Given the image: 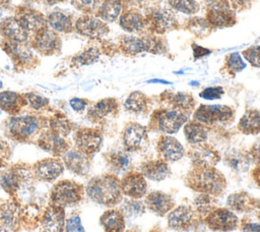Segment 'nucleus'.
<instances>
[{
	"instance_id": "nucleus-17",
	"label": "nucleus",
	"mask_w": 260,
	"mask_h": 232,
	"mask_svg": "<svg viewBox=\"0 0 260 232\" xmlns=\"http://www.w3.org/2000/svg\"><path fill=\"white\" fill-rule=\"evenodd\" d=\"M157 153L159 159L166 162H177L185 155V149L182 143L171 135H161L157 140Z\"/></svg>"
},
{
	"instance_id": "nucleus-6",
	"label": "nucleus",
	"mask_w": 260,
	"mask_h": 232,
	"mask_svg": "<svg viewBox=\"0 0 260 232\" xmlns=\"http://www.w3.org/2000/svg\"><path fill=\"white\" fill-rule=\"evenodd\" d=\"M41 128V121L32 115L14 116L7 122V130L18 140H26L34 136Z\"/></svg>"
},
{
	"instance_id": "nucleus-11",
	"label": "nucleus",
	"mask_w": 260,
	"mask_h": 232,
	"mask_svg": "<svg viewBox=\"0 0 260 232\" xmlns=\"http://www.w3.org/2000/svg\"><path fill=\"white\" fill-rule=\"evenodd\" d=\"M74 30L81 36L90 39H101L109 32L108 24L90 14H84L74 22Z\"/></svg>"
},
{
	"instance_id": "nucleus-22",
	"label": "nucleus",
	"mask_w": 260,
	"mask_h": 232,
	"mask_svg": "<svg viewBox=\"0 0 260 232\" xmlns=\"http://www.w3.org/2000/svg\"><path fill=\"white\" fill-rule=\"evenodd\" d=\"M43 232H63L65 227L64 210L58 206L47 209L41 220Z\"/></svg>"
},
{
	"instance_id": "nucleus-13",
	"label": "nucleus",
	"mask_w": 260,
	"mask_h": 232,
	"mask_svg": "<svg viewBox=\"0 0 260 232\" xmlns=\"http://www.w3.org/2000/svg\"><path fill=\"white\" fill-rule=\"evenodd\" d=\"M16 18L20 21V23L29 36H35L48 27L47 17L44 16V14L40 11L31 8H18L16 12Z\"/></svg>"
},
{
	"instance_id": "nucleus-4",
	"label": "nucleus",
	"mask_w": 260,
	"mask_h": 232,
	"mask_svg": "<svg viewBox=\"0 0 260 232\" xmlns=\"http://www.w3.org/2000/svg\"><path fill=\"white\" fill-rule=\"evenodd\" d=\"M235 117V111L226 105H200L193 114V119L203 125L229 123Z\"/></svg>"
},
{
	"instance_id": "nucleus-28",
	"label": "nucleus",
	"mask_w": 260,
	"mask_h": 232,
	"mask_svg": "<svg viewBox=\"0 0 260 232\" xmlns=\"http://www.w3.org/2000/svg\"><path fill=\"white\" fill-rule=\"evenodd\" d=\"M119 24L125 32L137 34L146 27V19L137 10L128 9L120 15Z\"/></svg>"
},
{
	"instance_id": "nucleus-49",
	"label": "nucleus",
	"mask_w": 260,
	"mask_h": 232,
	"mask_svg": "<svg viewBox=\"0 0 260 232\" xmlns=\"http://www.w3.org/2000/svg\"><path fill=\"white\" fill-rule=\"evenodd\" d=\"M195 208L199 214L202 215H207L210 213L214 208H213V202H212V197L209 194L201 193L196 199H195Z\"/></svg>"
},
{
	"instance_id": "nucleus-63",
	"label": "nucleus",
	"mask_w": 260,
	"mask_h": 232,
	"mask_svg": "<svg viewBox=\"0 0 260 232\" xmlns=\"http://www.w3.org/2000/svg\"><path fill=\"white\" fill-rule=\"evenodd\" d=\"M149 82H161V83H169L168 81L160 80V79H152V80H149Z\"/></svg>"
},
{
	"instance_id": "nucleus-5",
	"label": "nucleus",
	"mask_w": 260,
	"mask_h": 232,
	"mask_svg": "<svg viewBox=\"0 0 260 232\" xmlns=\"http://www.w3.org/2000/svg\"><path fill=\"white\" fill-rule=\"evenodd\" d=\"M82 197V187L71 180L58 182L52 189L51 199L54 206L61 208L73 206L80 201Z\"/></svg>"
},
{
	"instance_id": "nucleus-15",
	"label": "nucleus",
	"mask_w": 260,
	"mask_h": 232,
	"mask_svg": "<svg viewBox=\"0 0 260 232\" xmlns=\"http://www.w3.org/2000/svg\"><path fill=\"white\" fill-rule=\"evenodd\" d=\"M189 157L193 167H214L221 158L214 148L205 142L193 146L189 151Z\"/></svg>"
},
{
	"instance_id": "nucleus-7",
	"label": "nucleus",
	"mask_w": 260,
	"mask_h": 232,
	"mask_svg": "<svg viewBox=\"0 0 260 232\" xmlns=\"http://www.w3.org/2000/svg\"><path fill=\"white\" fill-rule=\"evenodd\" d=\"M122 141L125 151L142 152L148 146V129L137 122H129L123 129Z\"/></svg>"
},
{
	"instance_id": "nucleus-43",
	"label": "nucleus",
	"mask_w": 260,
	"mask_h": 232,
	"mask_svg": "<svg viewBox=\"0 0 260 232\" xmlns=\"http://www.w3.org/2000/svg\"><path fill=\"white\" fill-rule=\"evenodd\" d=\"M187 27L189 31H191V33H193L194 35L200 38L209 35V33L213 30V27L207 21L206 18H200V17L191 18L187 23Z\"/></svg>"
},
{
	"instance_id": "nucleus-23",
	"label": "nucleus",
	"mask_w": 260,
	"mask_h": 232,
	"mask_svg": "<svg viewBox=\"0 0 260 232\" xmlns=\"http://www.w3.org/2000/svg\"><path fill=\"white\" fill-rule=\"evenodd\" d=\"M193 219L194 211L188 206H179L174 208L170 211L167 217L169 227L177 231L188 229L191 226Z\"/></svg>"
},
{
	"instance_id": "nucleus-39",
	"label": "nucleus",
	"mask_w": 260,
	"mask_h": 232,
	"mask_svg": "<svg viewBox=\"0 0 260 232\" xmlns=\"http://www.w3.org/2000/svg\"><path fill=\"white\" fill-rule=\"evenodd\" d=\"M238 128L244 134L260 133V111L256 109L246 111L238 123Z\"/></svg>"
},
{
	"instance_id": "nucleus-37",
	"label": "nucleus",
	"mask_w": 260,
	"mask_h": 232,
	"mask_svg": "<svg viewBox=\"0 0 260 232\" xmlns=\"http://www.w3.org/2000/svg\"><path fill=\"white\" fill-rule=\"evenodd\" d=\"M107 163L109 168L115 174L126 173L131 165V158L127 151L111 152L107 155Z\"/></svg>"
},
{
	"instance_id": "nucleus-41",
	"label": "nucleus",
	"mask_w": 260,
	"mask_h": 232,
	"mask_svg": "<svg viewBox=\"0 0 260 232\" xmlns=\"http://www.w3.org/2000/svg\"><path fill=\"white\" fill-rule=\"evenodd\" d=\"M23 180V175L16 169H10L3 172L0 175V185L7 193H15L21 182Z\"/></svg>"
},
{
	"instance_id": "nucleus-2",
	"label": "nucleus",
	"mask_w": 260,
	"mask_h": 232,
	"mask_svg": "<svg viewBox=\"0 0 260 232\" xmlns=\"http://www.w3.org/2000/svg\"><path fill=\"white\" fill-rule=\"evenodd\" d=\"M87 196L94 202L104 206H114L122 199L121 182L114 174L92 178L86 186Z\"/></svg>"
},
{
	"instance_id": "nucleus-16",
	"label": "nucleus",
	"mask_w": 260,
	"mask_h": 232,
	"mask_svg": "<svg viewBox=\"0 0 260 232\" xmlns=\"http://www.w3.org/2000/svg\"><path fill=\"white\" fill-rule=\"evenodd\" d=\"M75 144L77 150L89 156L100 151L103 144V135L96 129L82 128L75 134Z\"/></svg>"
},
{
	"instance_id": "nucleus-34",
	"label": "nucleus",
	"mask_w": 260,
	"mask_h": 232,
	"mask_svg": "<svg viewBox=\"0 0 260 232\" xmlns=\"http://www.w3.org/2000/svg\"><path fill=\"white\" fill-rule=\"evenodd\" d=\"M48 26L56 33L68 34L74 30V22L72 17L62 11L51 12L47 16Z\"/></svg>"
},
{
	"instance_id": "nucleus-31",
	"label": "nucleus",
	"mask_w": 260,
	"mask_h": 232,
	"mask_svg": "<svg viewBox=\"0 0 260 232\" xmlns=\"http://www.w3.org/2000/svg\"><path fill=\"white\" fill-rule=\"evenodd\" d=\"M119 47L124 54L129 56H134L142 52H148L147 36L142 38L135 36H123L120 39Z\"/></svg>"
},
{
	"instance_id": "nucleus-26",
	"label": "nucleus",
	"mask_w": 260,
	"mask_h": 232,
	"mask_svg": "<svg viewBox=\"0 0 260 232\" xmlns=\"http://www.w3.org/2000/svg\"><path fill=\"white\" fill-rule=\"evenodd\" d=\"M141 174L151 181H162L171 174L168 162L162 159L150 160L141 164Z\"/></svg>"
},
{
	"instance_id": "nucleus-40",
	"label": "nucleus",
	"mask_w": 260,
	"mask_h": 232,
	"mask_svg": "<svg viewBox=\"0 0 260 232\" xmlns=\"http://www.w3.org/2000/svg\"><path fill=\"white\" fill-rule=\"evenodd\" d=\"M149 105H150L149 98L145 94L139 91H135V92H132L125 100L124 108L126 111L130 113L142 114L148 110Z\"/></svg>"
},
{
	"instance_id": "nucleus-36",
	"label": "nucleus",
	"mask_w": 260,
	"mask_h": 232,
	"mask_svg": "<svg viewBox=\"0 0 260 232\" xmlns=\"http://www.w3.org/2000/svg\"><path fill=\"white\" fill-rule=\"evenodd\" d=\"M184 134L187 141L192 146L204 143L208 137V131L205 125L195 120L184 124Z\"/></svg>"
},
{
	"instance_id": "nucleus-20",
	"label": "nucleus",
	"mask_w": 260,
	"mask_h": 232,
	"mask_svg": "<svg viewBox=\"0 0 260 232\" xmlns=\"http://www.w3.org/2000/svg\"><path fill=\"white\" fill-rule=\"evenodd\" d=\"M64 170L61 161L57 159H45L34 165V175L41 181H53L59 177Z\"/></svg>"
},
{
	"instance_id": "nucleus-56",
	"label": "nucleus",
	"mask_w": 260,
	"mask_h": 232,
	"mask_svg": "<svg viewBox=\"0 0 260 232\" xmlns=\"http://www.w3.org/2000/svg\"><path fill=\"white\" fill-rule=\"evenodd\" d=\"M69 104H70V107L74 111L80 112V111H83L85 109V107L87 106V101L84 99H80V98H73L70 100Z\"/></svg>"
},
{
	"instance_id": "nucleus-55",
	"label": "nucleus",
	"mask_w": 260,
	"mask_h": 232,
	"mask_svg": "<svg viewBox=\"0 0 260 232\" xmlns=\"http://www.w3.org/2000/svg\"><path fill=\"white\" fill-rule=\"evenodd\" d=\"M249 155L257 165H260V139L256 140L250 149Z\"/></svg>"
},
{
	"instance_id": "nucleus-27",
	"label": "nucleus",
	"mask_w": 260,
	"mask_h": 232,
	"mask_svg": "<svg viewBox=\"0 0 260 232\" xmlns=\"http://www.w3.org/2000/svg\"><path fill=\"white\" fill-rule=\"evenodd\" d=\"M119 110V103L115 98H106L98 101L88 109V117L92 121H101L115 115Z\"/></svg>"
},
{
	"instance_id": "nucleus-60",
	"label": "nucleus",
	"mask_w": 260,
	"mask_h": 232,
	"mask_svg": "<svg viewBox=\"0 0 260 232\" xmlns=\"http://www.w3.org/2000/svg\"><path fill=\"white\" fill-rule=\"evenodd\" d=\"M129 2H131L133 5H143L145 4L148 0H127Z\"/></svg>"
},
{
	"instance_id": "nucleus-64",
	"label": "nucleus",
	"mask_w": 260,
	"mask_h": 232,
	"mask_svg": "<svg viewBox=\"0 0 260 232\" xmlns=\"http://www.w3.org/2000/svg\"><path fill=\"white\" fill-rule=\"evenodd\" d=\"M1 86H2V82L0 81V89H1Z\"/></svg>"
},
{
	"instance_id": "nucleus-38",
	"label": "nucleus",
	"mask_w": 260,
	"mask_h": 232,
	"mask_svg": "<svg viewBox=\"0 0 260 232\" xmlns=\"http://www.w3.org/2000/svg\"><path fill=\"white\" fill-rule=\"evenodd\" d=\"M24 105V97L20 94L11 91H4L0 93V108L3 111L9 114H16Z\"/></svg>"
},
{
	"instance_id": "nucleus-52",
	"label": "nucleus",
	"mask_w": 260,
	"mask_h": 232,
	"mask_svg": "<svg viewBox=\"0 0 260 232\" xmlns=\"http://www.w3.org/2000/svg\"><path fill=\"white\" fill-rule=\"evenodd\" d=\"M64 232H84L79 216L72 215L65 221Z\"/></svg>"
},
{
	"instance_id": "nucleus-12",
	"label": "nucleus",
	"mask_w": 260,
	"mask_h": 232,
	"mask_svg": "<svg viewBox=\"0 0 260 232\" xmlns=\"http://www.w3.org/2000/svg\"><path fill=\"white\" fill-rule=\"evenodd\" d=\"M30 45L40 54L50 56L59 52L61 48V41L58 33L47 27L39 34L32 36Z\"/></svg>"
},
{
	"instance_id": "nucleus-42",
	"label": "nucleus",
	"mask_w": 260,
	"mask_h": 232,
	"mask_svg": "<svg viewBox=\"0 0 260 232\" xmlns=\"http://www.w3.org/2000/svg\"><path fill=\"white\" fill-rule=\"evenodd\" d=\"M101 51L96 47H88L78 52L71 58V63L73 66H84L95 63L100 59Z\"/></svg>"
},
{
	"instance_id": "nucleus-33",
	"label": "nucleus",
	"mask_w": 260,
	"mask_h": 232,
	"mask_svg": "<svg viewBox=\"0 0 260 232\" xmlns=\"http://www.w3.org/2000/svg\"><path fill=\"white\" fill-rule=\"evenodd\" d=\"M123 0H103L96 10V16L105 22H113L122 14Z\"/></svg>"
},
{
	"instance_id": "nucleus-35",
	"label": "nucleus",
	"mask_w": 260,
	"mask_h": 232,
	"mask_svg": "<svg viewBox=\"0 0 260 232\" xmlns=\"http://www.w3.org/2000/svg\"><path fill=\"white\" fill-rule=\"evenodd\" d=\"M226 206L232 211L244 213L256 208V199L245 191L235 192L229 195Z\"/></svg>"
},
{
	"instance_id": "nucleus-48",
	"label": "nucleus",
	"mask_w": 260,
	"mask_h": 232,
	"mask_svg": "<svg viewBox=\"0 0 260 232\" xmlns=\"http://www.w3.org/2000/svg\"><path fill=\"white\" fill-rule=\"evenodd\" d=\"M71 130V126H70V122L68 119H66V117H55L52 121H51V131L65 136L67 135Z\"/></svg>"
},
{
	"instance_id": "nucleus-45",
	"label": "nucleus",
	"mask_w": 260,
	"mask_h": 232,
	"mask_svg": "<svg viewBox=\"0 0 260 232\" xmlns=\"http://www.w3.org/2000/svg\"><path fill=\"white\" fill-rule=\"evenodd\" d=\"M171 7L185 14H195L199 10V4L195 0H169Z\"/></svg>"
},
{
	"instance_id": "nucleus-54",
	"label": "nucleus",
	"mask_w": 260,
	"mask_h": 232,
	"mask_svg": "<svg viewBox=\"0 0 260 232\" xmlns=\"http://www.w3.org/2000/svg\"><path fill=\"white\" fill-rule=\"evenodd\" d=\"M10 149L6 141L0 139V167L5 165L7 160H9Z\"/></svg>"
},
{
	"instance_id": "nucleus-32",
	"label": "nucleus",
	"mask_w": 260,
	"mask_h": 232,
	"mask_svg": "<svg viewBox=\"0 0 260 232\" xmlns=\"http://www.w3.org/2000/svg\"><path fill=\"white\" fill-rule=\"evenodd\" d=\"M100 222L106 232H124L125 230V216L121 210L110 209L106 211Z\"/></svg>"
},
{
	"instance_id": "nucleus-29",
	"label": "nucleus",
	"mask_w": 260,
	"mask_h": 232,
	"mask_svg": "<svg viewBox=\"0 0 260 232\" xmlns=\"http://www.w3.org/2000/svg\"><path fill=\"white\" fill-rule=\"evenodd\" d=\"M39 146L45 151L55 155H63L69 149L65 138L53 131H48L41 135L39 138Z\"/></svg>"
},
{
	"instance_id": "nucleus-25",
	"label": "nucleus",
	"mask_w": 260,
	"mask_h": 232,
	"mask_svg": "<svg viewBox=\"0 0 260 232\" xmlns=\"http://www.w3.org/2000/svg\"><path fill=\"white\" fill-rule=\"evenodd\" d=\"M63 161L67 169L80 176L87 174L90 169L88 156L77 149L67 151L64 154Z\"/></svg>"
},
{
	"instance_id": "nucleus-3",
	"label": "nucleus",
	"mask_w": 260,
	"mask_h": 232,
	"mask_svg": "<svg viewBox=\"0 0 260 232\" xmlns=\"http://www.w3.org/2000/svg\"><path fill=\"white\" fill-rule=\"evenodd\" d=\"M188 121L187 113L174 109H157L151 114L149 126L166 134L176 133Z\"/></svg>"
},
{
	"instance_id": "nucleus-9",
	"label": "nucleus",
	"mask_w": 260,
	"mask_h": 232,
	"mask_svg": "<svg viewBox=\"0 0 260 232\" xmlns=\"http://www.w3.org/2000/svg\"><path fill=\"white\" fill-rule=\"evenodd\" d=\"M206 225L213 231L228 232L235 230L238 227L239 219L236 214L225 208L213 209L206 215Z\"/></svg>"
},
{
	"instance_id": "nucleus-19",
	"label": "nucleus",
	"mask_w": 260,
	"mask_h": 232,
	"mask_svg": "<svg viewBox=\"0 0 260 232\" xmlns=\"http://www.w3.org/2000/svg\"><path fill=\"white\" fill-rule=\"evenodd\" d=\"M20 221V210L14 201L0 202V230L15 232Z\"/></svg>"
},
{
	"instance_id": "nucleus-57",
	"label": "nucleus",
	"mask_w": 260,
	"mask_h": 232,
	"mask_svg": "<svg viewBox=\"0 0 260 232\" xmlns=\"http://www.w3.org/2000/svg\"><path fill=\"white\" fill-rule=\"evenodd\" d=\"M229 2L233 9H238V10L248 8V6L250 5V0H229Z\"/></svg>"
},
{
	"instance_id": "nucleus-50",
	"label": "nucleus",
	"mask_w": 260,
	"mask_h": 232,
	"mask_svg": "<svg viewBox=\"0 0 260 232\" xmlns=\"http://www.w3.org/2000/svg\"><path fill=\"white\" fill-rule=\"evenodd\" d=\"M23 97L25 100V104L27 103L35 110L44 109L49 105V100L47 98L37 95L35 93H27L23 95Z\"/></svg>"
},
{
	"instance_id": "nucleus-51",
	"label": "nucleus",
	"mask_w": 260,
	"mask_h": 232,
	"mask_svg": "<svg viewBox=\"0 0 260 232\" xmlns=\"http://www.w3.org/2000/svg\"><path fill=\"white\" fill-rule=\"evenodd\" d=\"M245 59L253 66L260 67V46L251 47L243 51Z\"/></svg>"
},
{
	"instance_id": "nucleus-14",
	"label": "nucleus",
	"mask_w": 260,
	"mask_h": 232,
	"mask_svg": "<svg viewBox=\"0 0 260 232\" xmlns=\"http://www.w3.org/2000/svg\"><path fill=\"white\" fill-rule=\"evenodd\" d=\"M121 190L126 196L140 199L146 195L147 183L141 172H128L121 179Z\"/></svg>"
},
{
	"instance_id": "nucleus-8",
	"label": "nucleus",
	"mask_w": 260,
	"mask_h": 232,
	"mask_svg": "<svg viewBox=\"0 0 260 232\" xmlns=\"http://www.w3.org/2000/svg\"><path fill=\"white\" fill-rule=\"evenodd\" d=\"M146 26L157 35L168 33L177 27V19L172 10L156 7L152 8L149 13L145 16Z\"/></svg>"
},
{
	"instance_id": "nucleus-44",
	"label": "nucleus",
	"mask_w": 260,
	"mask_h": 232,
	"mask_svg": "<svg viewBox=\"0 0 260 232\" xmlns=\"http://www.w3.org/2000/svg\"><path fill=\"white\" fill-rule=\"evenodd\" d=\"M145 210H146V207L142 200L130 198L124 202L121 209V212L123 213L124 216L128 215L130 217H138L144 214Z\"/></svg>"
},
{
	"instance_id": "nucleus-59",
	"label": "nucleus",
	"mask_w": 260,
	"mask_h": 232,
	"mask_svg": "<svg viewBox=\"0 0 260 232\" xmlns=\"http://www.w3.org/2000/svg\"><path fill=\"white\" fill-rule=\"evenodd\" d=\"M252 176L254 178V181L256 184L260 187V165H258L252 172Z\"/></svg>"
},
{
	"instance_id": "nucleus-53",
	"label": "nucleus",
	"mask_w": 260,
	"mask_h": 232,
	"mask_svg": "<svg viewBox=\"0 0 260 232\" xmlns=\"http://www.w3.org/2000/svg\"><path fill=\"white\" fill-rule=\"evenodd\" d=\"M224 94V91L221 86H209L205 88L199 96L205 100H216L221 98V96Z\"/></svg>"
},
{
	"instance_id": "nucleus-61",
	"label": "nucleus",
	"mask_w": 260,
	"mask_h": 232,
	"mask_svg": "<svg viewBox=\"0 0 260 232\" xmlns=\"http://www.w3.org/2000/svg\"><path fill=\"white\" fill-rule=\"evenodd\" d=\"M44 3L46 4H49V5H53V4H56V3H59V2H62L64 0H42Z\"/></svg>"
},
{
	"instance_id": "nucleus-1",
	"label": "nucleus",
	"mask_w": 260,
	"mask_h": 232,
	"mask_svg": "<svg viewBox=\"0 0 260 232\" xmlns=\"http://www.w3.org/2000/svg\"><path fill=\"white\" fill-rule=\"evenodd\" d=\"M186 184L195 191L218 196L224 191L226 181L215 167H194L186 177Z\"/></svg>"
},
{
	"instance_id": "nucleus-30",
	"label": "nucleus",
	"mask_w": 260,
	"mask_h": 232,
	"mask_svg": "<svg viewBox=\"0 0 260 232\" xmlns=\"http://www.w3.org/2000/svg\"><path fill=\"white\" fill-rule=\"evenodd\" d=\"M251 157L249 153L241 150H231L224 156L225 165L235 172L244 173L249 170L251 164Z\"/></svg>"
},
{
	"instance_id": "nucleus-24",
	"label": "nucleus",
	"mask_w": 260,
	"mask_h": 232,
	"mask_svg": "<svg viewBox=\"0 0 260 232\" xmlns=\"http://www.w3.org/2000/svg\"><path fill=\"white\" fill-rule=\"evenodd\" d=\"M160 100L171 106V108L183 111L185 113L191 112L195 107V100L193 96L186 92H170L166 91L160 95Z\"/></svg>"
},
{
	"instance_id": "nucleus-46",
	"label": "nucleus",
	"mask_w": 260,
	"mask_h": 232,
	"mask_svg": "<svg viewBox=\"0 0 260 232\" xmlns=\"http://www.w3.org/2000/svg\"><path fill=\"white\" fill-rule=\"evenodd\" d=\"M224 68L229 73L236 74L245 68V63L239 53H232L224 60Z\"/></svg>"
},
{
	"instance_id": "nucleus-58",
	"label": "nucleus",
	"mask_w": 260,
	"mask_h": 232,
	"mask_svg": "<svg viewBox=\"0 0 260 232\" xmlns=\"http://www.w3.org/2000/svg\"><path fill=\"white\" fill-rule=\"evenodd\" d=\"M243 232H260V222H248L244 224Z\"/></svg>"
},
{
	"instance_id": "nucleus-21",
	"label": "nucleus",
	"mask_w": 260,
	"mask_h": 232,
	"mask_svg": "<svg viewBox=\"0 0 260 232\" xmlns=\"http://www.w3.org/2000/svg\"><path fill=\"white\" fill-rule=\"evenodd\" d=\"M0 34L5 40L17 43H27V40L29 39L28 33L16 16L7 17L0 22Z\"/></svg>"
},
{
	"instance_id": "nucleus-10",
	"label": "nucleus",
	"mask_w": 260,
	"mask_h": 232,
	"mask_svg": "<svg viewBox=\"0 0 260 232\" xmlns=\"http://www.w3.org/2000/svg\"><path fill=\"white\" fill-rule=\"evenodd\" d=\"M2 47L17 66L30 67L37 61L34 50L30 49L27 43H17L4 39Z\"/></svg>"
},
{
	"instance_id": "nucleus-18",
	"label": "nucleus",
	"mask_w": 260,
	"mask_h": 232,
	"mask_svg": "<svg viewBox=\"0 0 260 232\" xmlns=\"http://www.w3.org/2000/svg\"><path fill=\"white\" fill-rule=\"evenodd\" d=\"M145 207L155 215L162 217L170 213L175 208V201L173 197L160 190L151 191L145 196Z\"/></svg>"
},
{
	"instance_id": "nucleus-62",
	"label": "nucleus",
	"mask_w": 260,
	"mask_h": 232,
	"mask_svg": "<svg viewBox=\"0 0 260 232\" xmlns=\"http://www.w3.org/2000/svg\"><path fill=\"white\" fill-rule=\"evenodd\" d=\"M10 3V0H0V6H5Z\"/></svg>"
},
{
	"instance_id": "nucleus-47",
	"label": "nucleus",
	"mask_w": 260,
	"mask_h": 232,
	"mask_svg": "<svg viewBox=\"0 0 260 232\" xmlns=\"http://www.w3.org/2000/svg\"><path fill=\"white\" fill-rule=\"evenodd\" d=\"M102 0H71V4L84 14L96 12Z\"/></svg>"
}]
</instances>
